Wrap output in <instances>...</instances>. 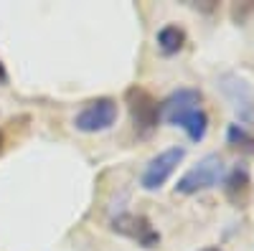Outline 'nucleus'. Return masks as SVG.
Returning <instances> with one entry per match:
<instances>
[{
	"instance_id": "7",
	"label": "nucleus",
	"mask_w": 254,
	"mask_h": 251,
	"mask_svg": "<svg viewBox=\"0 0 254 251\" xmlns=\"http://www.w3.org/2000/svg\"><path fill=\"white\" fill-rule=\"evenodd\" d=\"M224 193L237 208H244L252 198V178L244 165H237L224 180Z\"/></svg>"
},
{
	"instance_id": "10",
	"label": "nucleus",
	"mask_w": 254,
	"mask_h": 251,
	"mask_svg": "<svg viewBox=\"0 0 254 251\" xmlns=\"http://www.w3.org/2000/svg\"><path fill=\"white\" fill-rule=\"evenodd\" d=\"M8 81V71H5V66H3V61H0V87Z\"/></svg>"
},
{
	"instance_id": "12",
	"label": "nucleus",
	"mask_w": 254,
	"mask_h": 251,
	"mask_svg": "<svg viewBox=\"0 0 254 251\" xmlns=\"http://www.w3.org/2000/svg\"><path fill=\"white\" fill-rule=\"evenodd\" d=\"M0 150H3V132H0Z\"/></svg>"
},
{
	"instance_id": "3",
	"label": "nucleus",
	"mask_w": 254,
	"mask_h": 251,
	"mask_svg": "<svg viewBox=\"0 0 254 251\" xmlns=\"http://www.w3.org/2000/svg\"><path fill=\"white\" fill-rule=\"evenodd\" d=\"M125 101L127 109H130L135 132L140 137H150L160 122V104L155 101V97L142 87H130L125 94Z\"/></svg>"
},
{
	"instance_id": "11",
	"label": "nucleus",
	"mask_w": 254,
	"mask_h": 251,
	"mask_svg": "<svg viewBox=\"0 0 254 251\" xmlns=\"http://www.w3.org/2000/svg\"><path fill=\"white\" fill-rule=\"evenodd\" d=\"M201 251H221L219 246H206V249H201Z\"/></svg>"
},
{
	"instance_id": "2",
	"label": "nucleus",
	"mask_w": 254,
	"mask_h": 251,
	"mask_svg": "<svg viewBox=\"0 0 254 251\" xmlns=\"http://www.w3.org/2000/svg\"><path fill=\"white\" fill-rule=\"evenodd\" d=\"M224 173H226L224 157L216 155V152H211V155L201 157L193 167H190V170L183 173V178L176 183V193L193 196V193L208 191V188H216L224 180Z\"/></svg>"
},
{
	"instance_id": "5",
	"label": "nucleus",
	"mask_w": 254,
	"mask_h": 251,
	"mask_svg": "<svg viewBox=\"0 0 254 251\" xmlns=\"http://www.w3.org/2000/svg\"><path fill=\"white\" fill-rule=\"evenodd\" d=\"M183 157H186V150L183 148H168V150L158 152L150 162L145 165L140 185L145 188V191H158V188H163L165 180L176 173V167L181 165Z\"/></svg>"
},
{
	"instance_id": "6",
	"label": "nucleus",
	"mask_w": 254,
	"mask_h": 251,
	"mask_svg": "<svg viewBox=\"0 0 254 251\" xmlns=\"http://www.w3.org/2000/svg\"><path fill=\"white\" fill-rule=\"evenodd\" d=\"M112 231L120 236H127L137 241L142 249H158L160 246V234L153 228L150 218L135 216V213H120L112 218Z\"/></svg>"
},
{
	"instance_id": "8",
	"label": "nucleus",
	"mask_w": 254,
	"mask_h": 251,
	"mask_svg": "<svg viewBox=\"0 0 254 251\" xmlns=\"http://www.w3.org/2000/svg\"><path fill=\"white\" fill-rule=\"evenodd\" d=\"M186 44V31L178 28V26H163L158 31V49L165 53V56H173L183 49Z\"/></svg>"
},
{
	"instance_id": "9",
	"label": "nucleus",
	"mask_w": 254,
	"mask_h": 251,
	"mask_svg": "<svg viewBox=\"0 0 254 251\" xmlns=\"http://www.w3.org/2000/svg\"><path fill=\"white\" fill-rule=\"evenodd\" d=\"M226 140L234 150H239L244 155H254V135H249L242 124H231L226 130Z\"/></svg>"
},
{
	"instance_id": "1",
	"label": "nucleus",
	"mask_w": 254,
	"mask_h": 251,
	"mask_svg": "<svg viewBox=\"0 0 254 251\" xmlns=\"http://www.w3.org/2000/svg\"><path fill=\"white\" fill-rule=\"evenodd\" d=\"M160 117L165 122L183 127L186 135L201 142L208 130V117L201 109V92L198 89H178L160 104Z\"/></svg>"
},
{
	"instance_id": "4",
	"label": "nucleus",
	"mask_w": 254,
	"mask_h": 251,
	"mask_svg": "<svg viewBox=\"0 0 254 251\" xmlns=\"http://www.w3.org/2000/svg\"><path fill=\"white\" fill-rule=\"evenodd\" d=\"M115 122H117V101L110 97H99L81 107V112L74 117V127L79 132H104Z\"/></svg>"
}]
</instances>
